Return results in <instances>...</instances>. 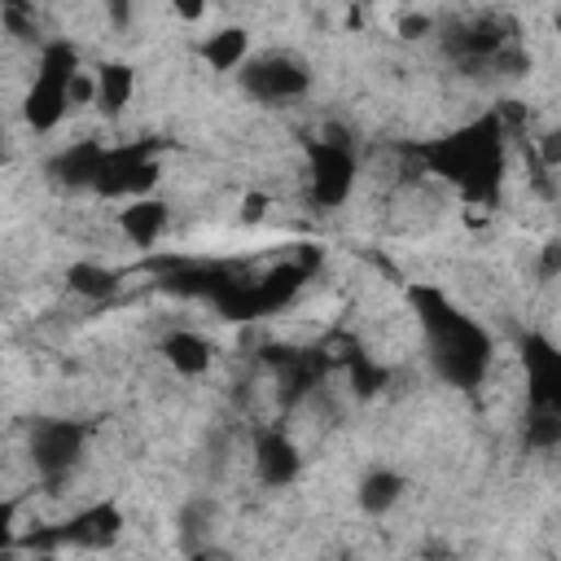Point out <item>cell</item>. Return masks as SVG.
<instances>
[{
  "label": "cell",
  "instance_id": "1",
  "mask_svg": "<svg viewBox=\"0 0 561 561\" xmlns=\"http://www.w3.org/2000/svg\"><path fill=\"white\" fill-rule=\"evenodd\" d=\"M412 307L421 316L434 373L447 386H460V390L482 386V377L491 368V333L473 316L451 307L438 289H412Z\"/></svg>",
  "mask_w": 561,
  "mask_h": 561
},
{
  "label": "cell",
  "instance_id": "2",
  "mask_svg": "<svg viewBox=\"0 0 561 561\" xmlns=\"http://www.w3.org/2000/svg\"><path fill=\"white\" fill-rule=\"evenodd\" d=\"M504 136H508V131H504L500 114L491 110V114L473 118L469 127H460V131H451V136H443V140H434V145H425V149H421V162H425L434 175L451 180L465 197L491 202L495 188H500V175H504Z\"/></svg>",
  "mask_w": 561,
  "mask_h": 561
},
{
  "label": "cell",
  "instance_id": "3",
  "mask_svg": "<svg viewBox=\"0 0 561 561\" xmlns=\"http://www.w3.org/2000/svg\"><path fill=\"white\" fill-rule=\"evenodd\" d=\"M79 75V48L70 39H48L35 61V83L26 88L22 118L31 131H53L70 110V83Z\"/></svg>",
  "mask_w": 561,
  "mask_h": 561
},
{
  "label": "cell",
  "instance_id": "4",
  "mask_svg": "<svg viewBox=\"0 0 561 561\" xmlns=\"http://www.w3.org/2000/svg\"><path fill=\"white\" fill-rule=\"evenodd\" d=\"M123 530V513L118 504H88L79 508L75 517L57 522V526H39L31 535H22L18 543L22 548H39V552H53V548H110Z\"/></svg>",
  "mask_w": 561,
  "mask_h": 561
},
{
  "label": "cell",
  "instance_id": "5",
  "mask_svg": "<svg viewBox=\"0 0 561 561\" xmlns=\"http://www.w3.org/2000/svg\"><path fill=\"white\" fill-rule=\"evenodd\" d=\"M307 88H311V70L294 53H259L241 66V92L250 101L289 105V101L307 96Z\"/></svg>",
  "mask_w": 561,
  "mask_h": 561
},
{
  "label": "cell",
  "instance_id": "6",
  "mask_svg": "<svg viewBox=\"0 0 561 561\" xmlns=\"http://www.w3.org/2000/svg\"><path fill=\"white\" fill-rule=\"evenodd\" d=\"M508 44H517V39H513L508 22H500L495 13H469V18H456V22L443 26L447 57L460 61V66H469V70H486L491 75V61Z\"/></svg>",
  "mask_w": 561,
  "mask_h": 561
},
{
  "label": "cell",
  "instance_id": "7",
  "mask_svg": "<svg viewBox=\"0 0 561 561\" xmlns=\"http://www.w3.org/2000/svg\"><path fill=\"white\" fill-rule=\"evenodd\" d=\"M83 443H88V430L79 421H61V416H48V421H35L31 425V465L44 482H61L79 456H83Z\"/></svg>",
  "mask_w": 561,
  "mask_h": 561
},
{
  "label": "cell",
  "instance_id": "8",
  "mask_svg": "<svg viewBox=\"0 0 561 561\" xmlns=\"http://www.w3.org/2000/svg\"><path fill=\"white\" fill-rule=\"evenodd\" d=\"M311 167H307V188H311V202L333 210L351 197V184H355V158H351V145L346 140H311L307 149Z\"/></svg>",
  "mask_w": 561,
  "mask_h": 561
},
{
  "label": "cell",
  "instance_id": "9",
  "mask_svg": "<svg viewBox=\"0 0 561 561\" xmlns=\"http://www.w3.org/2000/svg\"><path fill=\"white\" fill-rule=\"evenodd\" d=\"M153 180H158V162H153L149 145H123V149H110L105 171L96 180V193L101 197H127V202H136V197H149Z\"/></svg>",
  "mask_w": 561,
  "mask_h": 561
},
{
  "label": "cell",
  "instance_id": "10",
  "mask_svg": "<svg viewBox=\"0 0 561 561\" xmlns=\"http://www.w3.org/2000/svg\"><path fill=\"white\" fill-rule=\"evenodd\" d=\"M517 346H522V368H526V408L561 412V346H552L539 333H526Z\"/></svg>",
  "mask_w": 561,
  "mask_h": 561
},
{
  "label": "cell",
  "instance_id": "11",
  "mask_svg": "<svg viewBox=\"0 0 561 561\" xmlns=\"http://www.w3.org/2000/svg\"><path fill=\"white\" fill-rule=\"evenodd\" d=\"M302 469V456L294 438L280 425H259L254 430V473L263 486H289Z\"/></svg>",
  "mask_w": 561,
  "mask_h": 561
},
{
  "label": "cell",
  "instance_id": "12",
  "mask_svg": "<svg viewBox=\"0 0 561 561\" xmlns=\"http://www.w3.org/2000/svg\"><path fill=\"white\" fill-rule=\"evenodd\" d=\"M105 158H110V145H101V140H75L61 153H53L48 180L57 188H70V193L75 188H96V180L105 171Z\"/></svg>",
  "mask_w": 561,
  "mask_h": 561
},
{
  "label": "cell",
  "instance_id": "13",
  "mask_svg": "<svg viewBox=\"0 0 561 561\" xmlns=\"http://www.w3.org/2000/svg\"><path fill=\"white\" fill-rule=\"evenodd\" d=\"M167 224H171V210H167V202H158V197H136V202H127V206L118 210V232H123L131 245H140V250H149V245L167 232Z\"/></svg>",
  "mask_w": 561,
  "mask_h": 561
},
{
  "label": "cell",
  "instance_id": "14",
  "mask_svg": "<svg viewBox=\"0 0 561 561\" xmlns=\"http://www.w3.org/2000/svg\"><path fill=\"white\" fill-rule=\"evenodd\" d=\"M158 351H162V359H167L180 377H202V373L210 368V359H215V346H210L197 329H171V333L158 342Z\"/></svg>",
  "mask_w": 561,
  "mask_h": 561
},
{
  "label": "cell",
  "instance_id": "15",
  "mask_svg": "<svg viewBox=\"0 0 561 561\" xmlns=\"http://www.w3.org/2000/svg\"><path fill=\"white\" fill-rule=\"evenodd\" d=\"M403 473L399 469H386V465H377V469H368L364 478H359V486H355V504L368 513V517H386L399 500H403Z\"/></svg>",
  "mask_w": 561,
  "mask_h": 561
},
{
  "label": "cell",
  "instance_id": "16",
  "mask_svg": "<svg viewBox=\"0 0 561 561\" xmlns=\"http://www.w3.org/2000/svg\"><path fill=\"white\" fill-rule=\"evenodd\" d=\"M131 92H136V70L127 61H105L96 66V110L105 118H118L127 105H131Z\"/></svg>",
  "mask_w": 561,
  "mask_h": 561
},
{
  "label": "cell",
  "instance_id": "17",
  "mask_svg": "<svg viewBox=\"0 0 561 561\" xmlns=\"http://www.w3.org/2000/svg\"><path fill=\"white\" fill-rule=\"evenodd\" d=\"M202 57H206V66L219 70V75L241 70V66L250 61V31H245V26H224V31L206 35V39H202Z\"/></svg>",
  "mask_w": 561,
  "mask_h": 561
},
{
  "label": "cell",
  "instance_id": "18",
  "mask_svg": "<svg viewBox=\"0 0 561 561\" xmlns=\"http://www.w3.org/2000/svg\"><path fill=\"white\" fill-rule=\"evenodd\" d=\"M70 294H79L83 302H110L118 294V272H110L105 263H70L66 272Z\"/></svg>",
  "mask_w": 561,
  "mask_h": 561
},
{
  "label": "cell",
  "instance_id": "19",
  "mask_svg": "<svg viewBox=\"0 0 561 561\" xmlns=\"http://www.w3.org/2000/svg\"><path fill=\"white\" fill-rule=\"evenodd\" d=\"M522 443L530 451H557L561 447V412H552V408H526V416H522Z\"/></svg>",
  "mask_w": 561,
  "mask_h": 561
},
{
  "label": "cell",
  "instance_id": "20",
  "mask_svg": "<svg viewBox=\"0 0 561 561\" xmlns=\"http://www.w3.org/2000/svg\"><path fill=\"white\" fill-rule=\"evenodd\" d=\"M210 535H215V504L210 500H193L180 508V543L188 552L197 548H210Z\"/></svg>",
  "mask_w": 561,
  "mask_h": 561
},
{
  "label": "cell",
  "instance_id": "21",
  "mask_svg": "<svg viewBox=\"0 0 561 561\" xmlns=\"http://www.w3.org/2000/svg\"><path fill=\"white\" fill-rule=\"evenodd\" d=\"M0 26L13 35V39H22V44H48V39H39V18H35V4H22V0H4L0 4Z\"/></svg>",
  "mask_w": 561,
  "mask_h": 561
},
{
  "label": "cell",
  "instance_id": "22",
  "mask_svg": "<svg viewBox=\"0 0 561 561\" xmlns=\"http://www.w3.org/2000/svg\"><path fill=\"white\" fill-rule=\"evenodd\" d=\"M539 280H561V237H548L539 245Z\"/></svg>",
  "mask_w": 561,
  "mask_h": 561
},
{
  "label": "cell",
  "instance_id": "23",
  "mask_svg": "<svg viewBox=\"0 0 561 561\" xmlns=\"http://www.w3.org/2000/svg\"><path fill=\"white\" fill-rule=\"evenodd\" d=\"M430 31H434V18L430 13H403V22H399V35H408V39L430 35Z\"/></svg>",
  "mask_w": 561,
  "mask_h": 561
},
{
  "label": "cell",
  "instance_id": "24",
  "mask_svg": "<svg viewBox=\"0 0 561 561\" xmlns=\"http://www.w3.org/2000/svg\"><path fill=\"white\" fill-rule=\"evenodd\" d=\"M539 162H543V167H561V127L539 140Z\"/></svg>",
  "mask_w": 561,
  "mask_h": 561
},
{
  "label": "cell",
  "instance_id": "25",
  "mask_svg": "<svg viewBox=\"0 0 561 561\" xmlns=\"http://www.w3.org/2000/svg\"><path fill=\"white\" fill-rule=\"evenodd\" d=\"M263 206H267L263 197H250V202L241 206V219H245V224H259V219H263Z\"/></svg>",
  "mask_w": 561,
  "mask_h": 561
},
{
  "label": "cell",
  "instance_id": "26",
  "mask_svg": "<svg viewBox=\"0 0 561 561\" xmlns=\"http://www.w3.org/2000/svg\"><path fill=\"white\" fill-rule=\"evenodd\" d=\"M188 561H228V557L215 552V548H197V552H188Z\"/></svg>",
  "mask_w": 561,
  "mask_h": 561
},
{
  "label": "cell",
  "instance_id": "27",
  "mask_svg": "<svg viewBox=\"0 0 561 561\" xmlns=\"http://www.w3.org/2000/svg\"><path fill=\"white\" fill-rule=\"evenodd\" d=\"M175 13H180V18H202V13H206V9H202V4H180V9H175Z\"/></svg>",
  "mask_w": 561,
  "mask_h": 561
},
{
  "label": "cell",
  "instance_id": "28",
  "mask_svg": "<svg viewBox=\"0 0 561 561\" xmlns=\"http://www.w3.org/2000/svg\"><path fill=\"white\" fill-rule=\"evenodd\" d=\"M416 561H451V557H416Z\"/></svg>",
  "mask_w": 561,
  "mask_h": 561
},
{
  "label": "cell",
  "instance_id": "29",
  "mask_svg": "<svg viewBox=\"0 0 561 561\" xmlns=\"http://www.w3.org/2000/svg\"><path fill=\"white\" fill-rule=\"evenodd\" d=\"M557 224H561V193H557Z\"/></svg>",
  "mask_w": 561,
  "mask_h": 561
},
{
  "label": "cell",
  "instance_id": "30",
  "mask_svg": "<svg viewBox=\"0 0 561 561\" xmlns=\"http://www.w3.org/2000/svg\"><path fill=\"white\" fill-rule=\"evenodd\" d=\"M557 31H561V13H557Z\"/></svg>",
  "mask_w": 561,
  "mask_h": 561
},
{
  "label": "cell",
  "instance_id": "31",
  "mask_svg": "<svg viewBox=\"0 0 561 561\" xmlns=\"http://www.w3.org/2000/svg\"><path fill=\"white\" fill-rule=\"evenodd\" d=\"M337 561H351V557H337Z\"/></svg>",
  "mask_w": 561,
  "mask_h": 561
}]
</instances>
